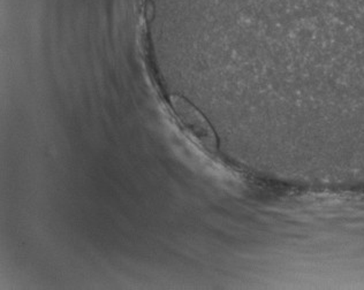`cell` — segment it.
<instances>
[{"label": "cell", "mask_w": 364, "mask_h": 290, "mask_svg": "<svg viewBox=\"0 0 364 290\" xmlns=\"http://www.w3.org/2000/svg\"><path fill=\"white\" fill-rule=\"evenodd\" d=\"M174 105H176V109H178L180 117L183 119L187 126L191 128L195 135H198L200 139H207L208 144H213V141H215L213 133L205 120L200 117V113L195 111L194 109H191L189 104L186 103L180 98H176L174 100Z\"/></svg>", "instance_id": "1"}]
</instances>
